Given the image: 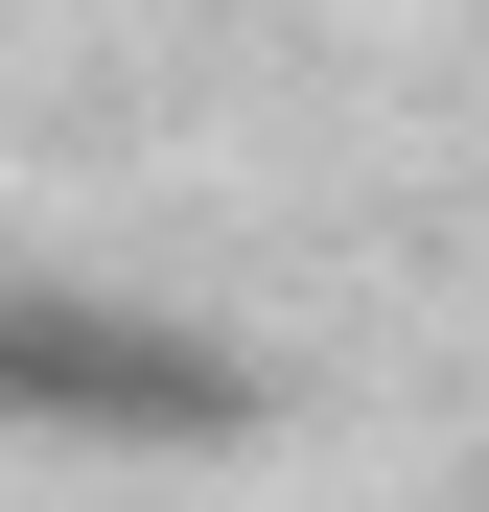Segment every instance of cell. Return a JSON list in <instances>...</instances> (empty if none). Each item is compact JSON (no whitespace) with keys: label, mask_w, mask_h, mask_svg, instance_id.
Masks as SVG:
<instances>
[{"label":"cell","mask_w":489,"mask_h":512,"mask_svg":"<svg viewBox=\"0 0 489 512\" xmlns=\"http://www.w3.org/2000/svg\"><path fill=\"white\" fill-rule=\"evenodd\" d=\"M280 373L233 326H163V303H94V280H0V443H70V466H210L257 443Z\"/></svg>","instance_id":"cell-1"}]
</instances>
